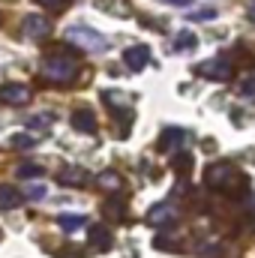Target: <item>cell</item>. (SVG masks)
Returning <instances> with one entry per match:
<instances>
[{
    "label": "cell",
    "instance_id": "obj_1",
    "mask_svg": "<svg viewBox=\"0 0 255 258\" xmlns=\"http://www.w3.org/2000/svg\"><path fill=\"white\" fill-rule=\"evenodd\" d=\"M204 183L216 192H231L234 186H243V174L231 165V162H213L207 171H204Z\"/></svg>",
    "mask_w": 255,
    "mask_h": 258
},
{
    "label": "cell",
    "instance_id": "obj_2",
    "mask_svg": "<svg viewBox=\"0 0 255 258\" xmlns=\"http://www.w3.org/2000/svg\"><path fill=\"white\" fill-rule=\"evenodd\" d=\"M63 36L66 42H72V45H78L84 51H108V36L93 30V27H87V24H69Z\"/></svg>",
    "mask_w": 255,
    "mask_h": 258
},
{
    "label": "cell",
    "instance_id": "obj_3",
    "mask_svg": "<svg viewBox=\"0 0 255 258\" xmlns=\"http://www.w3.org/2000/svg\"><path fill=\"white\" fill-rule=\"evenodd\" d=\"M78 75V63L72 57H60V54H48L42 63V78L51 84H69Z\"/></svg>",
    "mask_w": 255,
    "mask_h": 258
},
{
    "label": "cell",
    "instance_id": "obj_4",
    "mask_svg": "<svg viewBox=\"0 0 255 258\" xmlns=\"http://www.w3.org/2000/svg\"><path fill=\"white\" fill-rule=\"evenodd\" d=\"M177 219H180V210H177L171 201H159V204H153V207L147 210V225H153V228H159V231L171 228Z\"/></svg>",
    "mask_w": 255,
    "mask_h": 258
},
{
    "label": "cell",
    "instance_id": "obj_5",
    "mask_svg": "<svg viewBox=\"0 0 255 258\" xmlns=\"http://www.w3.org/2000/svg\"><path fill=\"white\" fill-rule=\"evenodd\" d=\"M198 75H204L207 81H231L234 66H231V60L225 54H216V57H210V60H204L198 66Z\"/></svg>",
    "mask_w": 255,
    "mask_h": 258
},
{
    "label": "cell",
    "instance_id": "obj_6",
    "mask_svg": "<svg viewBox=\"0 0 255 258\" xmlns=\"http://www.w3.org/2000/svg\"><path fill=\"white\" fill-rule=\"evenodd\" d=\"M21 33H24L30 42H45L48 33H51V24H48L45 15H27V18L21 21Z\"/></svg>",
    "mask_w": 255,
    "mask_h": 258
},
{
    "label": "cell",
    "instance_id": "obj_7",
    "mask_svg": "<svg viewBox=\"0 0 255 258\" xmlns=\"http://www.w3.org/2000/svg\"><path fill=\"white\" fill-rule=\"evenodd\" d=\"M186 141V129L180 126H165L162 129V135H159V153H174V150H180V144Z\"/></svg>",
    "mask_w": 255,
    "mask_h": 258
},
{
    "label": "cell",
    "instance_id": "obj_8",
    "mask_svg": "<svg viewBox=\"0 0 255 258\" xmlns=\"http://www.w3.org/2000/svg\"><path fill=\"white\" fill-rule=\"evenodd\" d=\"M30 87H24V84H3L0 87V102L3 105H27L30 102Z\"/></svg>",
    "mask_w": 255,
    "mask_h": 258
},
{
    "label": "cell",
    "instance_id": "obj_9",
    "mask_svg": "<svg viewBox=\"0 0 255 258\" xmlns=\"http://www.w3.org/2000/svg\"><path fill=\"white\" fill-rule=\"evenodd\" d=\"M87 243H90V249H96V252H108L111 243H114V237H111L108 225H90V228H87Z\"/></svg>",
    "mask_w": 255,
    "mask_h": 258
},
{
    "label": "cell",
    "instance_id": "obj_10",
    "mask_svg": "<svg viewBox=\"0 0 255 258\" xmlns=\"http://www.w3.org/2000/svg\"><path fill=\"white\" fill-rule=\"evenodd\" d=\"M123 63H126V69H132V72H141L144 66L150 63V48H147V45H132V48H126V51H123Z\"/></svg>",
    "mask_w": 255,
    "mask_h": 258
},
{
    "label": "cell",
    "instance_id": "obj_11",
    "mask_svg": "<svg viewBox=\"0 0 255 258\" xmlns=\"http://www.w3.org/2000/svg\"><path fill=\"white\" fill-rule=\"evenodd\" d=\"M72 129H78V132H84V135H96V114L90 111V108H78V111H72Z\"/></svg>",
    "mask_w": 255,
    "mask_h": 258
},
{
    "label": "cell",
    "instance_id": "obj_12",
    "mask_svg": "<svg viewBox=\"0 0 255 258\" xmlns=\"http://www.w3.org/2000/svg\"><path fill=\"white\" fill-rule=\"evenodd\" d=\"M63 186H72V189H81V186H87V171L81 168V165H66L60 168V177H57Z\"/></svg>",
    "mask_w": 255,
    "mask_h": 258
},
{
    "label": "cell",
    "instance_id": "obj_13",
    "mask_svg": "<svg viewBox=\"0 0 255 258\" xmlns=\"http://www.w3.org/2000/svg\"><path fill=\"white\" fill-rule=\"evenodd\" d=\"M96 183H99V189H105V192H120V189H123V177H120L117 171H102V174L96 177Z\"/></svg>",
    "mask_w": 255,
    "mask_h": 258
},
{
    "label": "cell",
    "instance_id": "obj_14",
    "mask_svg": "<svg viewBox=\"0 0 255 258\" xmlns=\"http://www.w3.org/2000/svg\"><path fill=\"white\" fill-rule=\"evenodd\" d=\"M18 204H21V192L12 189L9 183H3L0 186V210H15Z\"/></svg>",
    "mask_w": 255,
    "mask_h": 258
},
{
    "label": "cell",
    "instance_id": "obj_15",
    "mask_svg": "<svg viewBox=\"0 0 255 258\" xmlns=\"http://www.w3.org/2000/svg\"><path fill=\"white\" fill-rule=\"evenodd\" d=\"M57 225H60L63 231H69V234H72V231H78L81 225H87V219H84V216H78V213H60Z\"/></svg>",
    "mask_w": 255,
    "mask_h": 258
},
{
    "label": "cell",
    "instance_id": "obj_16",
    "mask_svg": "<svg viewBox=\"0 0 255 258\" xmlns=\"http://www.w3.org/2000/svg\"><path fill=\"white\" fill-rule=\"evenodd\" d=\"M105 216H108V219H123V216H126V204H123L120 198L105 201Z\"/></svg>",
    "mask_w": 255,
    "mask_h": 258
},
{
    "label": "cell",
    "instance_id": "obj_17",
    "mask_svg": "<svg viewBox=\"0 0 255 258\" xmlns=\"http://www.w3.org/2000/svg\"><path fill=\"white\" fill-rule=\"evenodd\" d=\"M15 174L24 177V180H33V177H42V168H39L36 162H21V165L15 168Z\"/></svg>",
    "mask_w": 255,
    "mask_h": 258
},
{
    "label": "cell",
    "instance_id": "obj_18",
    "mask_svg": "<svg viewBox=\"0 0 255 258\" xmlns=\"http://www.w3.org/2000/svg\"><path fill=\"white\" fill-rule=\"evenodd\" d=\"M195 48V36L192 33H180V36H174V51H192Z\"/></svg>",
    "mask_w": 255,
    "mask_h": 258
},
{
    "label": "cell",
    "instance_id": "obj_19",
    "mask_svg": "<svg viewBox=\"0 0 255 258\" xmlns=\"http://www.w3.org/2000/svg\"><path fill=\"white\" fill-rule=\"evenodd\" d=\"M174 171H177V174H183V177L189 174V171H192V156H189V153H180V156L174 159Z\"/></svg>",
    "mask_w": 255,
    "mask_h": 258
},
{
    "label": "cell",
    "instance_id": "obj_20",
    "mask_svg": "<svg viewBox=\"0 0 255 258\" xmlns=\"http://www.w3.org/2000/svg\"><path fill=\"white\" fill-rule=\"evenodd\" d=\"M240 96H243L246 102H255V75L240 81Z\"/></svg>",
    "mask_w": 255,
    "mask_h": 258
},
{
    "label": "cell",
    "instance_id": "obj_21",
    "mask_svg": "<svg viewBox=\"0 0 255 258\" xmlns=\"http://www.w3.org/2000/svg\"><path fill=\"white\" fill-rule=\"evenodd\" d=\"M36 141L30 138V135H12V147H18V150H27V147H33Z\"/></svg>",
    "mask_w": 255,
    "mask_h": 258
},
{
    "label": "cell",
    "instance_id": "obj_22",
    "mask_svg": "<svg viewBox=\"0 0 255 258\" xmlns=\"http://www.w3.org/2000/svg\"><path fill=\"white\" fill-rule=\"evenodd\" d=\"M45 192H48V189H45V183H30V186H27V198H33V201H36V198H45Z\"/></svg>",
    "mask_w": 255,
    "mask_h": 258
},
{
    "label": "cell",
    "instance_id": "obj_23",
    "mask_svg": "<svg viewBox=\"0 0 255 258\" xmlns=\"http://www.w3.org/2000/svg\"><path fill=\"white\" fill-rule=\"evenodd\" d=\"M216 9H204V12H189V21H213Z\"/></svg>",
    "mask_w": 255,
    "mask_h": 258
},
{
    "label": "cell",
    "instance_id": "obj_24",
    "mask_svg": "<svg viewBox=\"0 0 255 258\" xmlns=\"http://www.w3.org/2000/svg\"><path fill=\"white\" fill-rule=\"evenodd\" d=\"M36 6H42V9H60L66 0H33Z\"/></svg>",
    "mask_w": 255,
    "mask_h": 258
},
{
    "label": "cell",
    "instance_id": "obj_25",
    "mask_svg": "<svg viewBox=\"0 0 255 258\" xmlns=\"http://www.w3.org/2000/svg\"><path fill=\"white\" fill-rule=\"evenodd\" d=\"M48 120H51V117H30V120H27V126H30V129H36V126H45Z\"/></svg>",
    "mask_w": 255,
    "mask_h": 258
},
{
    "label": "cell",
    "instance_id": "obj_26",
    "mask_svg": "<svg viewBox=\"0 0 255 258\" xmlns=\"http://www.w3.org/2000/svg\"><path fill=\"white\" fill-rule=\"evenodd\" d=\"M165 3H174V6H189V0H165Z\"/></svg>",
    "mask_w": 255,
    "mask_h": 258
},
{
    "label": "cell",
    "instance_id": "obj_27",
    "mask_svg": "<svg viewBox=\"0 0 255 258\" xmlns=\"http://www.w3.org/2000/svg\"><path fill=\"white\" fill-rule=\"evenodd\" d=\"M249 21L255 24V3H252V9H249Z\"/></svg>",
    "mask_w": 255,
    "mask_h": 258
},
{
    "label": "cell",
    "instance_id": "obj_28",
    "mask_svg": "<svg viewBox=\"0 0 255 258\" xmlns=\"http://www.w3.org/2000/svg\"><path fill=\"white\" fill-rule=\"evenodd\" d=\"M0 237H3V234H0Z\"/></svg>",
    "mask_w": 255,
    "mask_h": 258
}]
</instances>
